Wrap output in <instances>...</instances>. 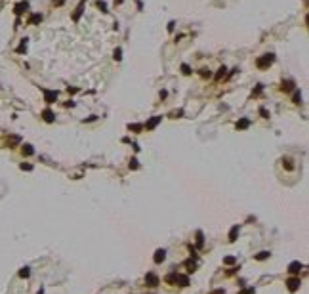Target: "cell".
<instances>
[{
  "label": "cell",
  "mask_w": 309,
  "mask_h": 294,
  "mask_svg": "<svg viewBox=\"0 0 309 294\" xmlns=\"http://www.w3.org/2000/svg\"><path fill=\"white\" fill-rule=\"evenodd\" d=\"M273 61H275L273 54H265V56H261V57L256 59V67H258V69H265V67H269Z\"/></svg>",
  "instance_id": "cell-1"
},
{
  "label": "cell",
  "mask_w": 309,
  "mask_h": 294,
  "mask_svg": "<svg viewBox=\"0 0 309 294\" xmlns=\"http://www.w3.org/2000/svg\"><path fill=\"white\" fill-rule=\"evenodd\" d=\"M302 285V281H300V277H290V279L286 281V286H288V290L290 292H296L298 288H300Z\"/></svg>",
  "instance_id": "cell-2"
},
{
  "label": "cell",
  "mask_w": 309,
  "mask_h": 294,
  "mask_svg": "<svg viewBox=\"0 0 309 294\" xmlns=\"http://www.w3.org/2000/svg\"><path fill=\"white\" fill-rule=\"evenodd\" d=\"M145 283H147V286H151V288H155V286H159V283H160V279L155 275V273H147V277H145Z\"/></svg>",
  "instance_id": "cell-3"
},
{
  "label": "cell",
  "mask_w": 309,
  "mask_h": 294,
  "mask_svg": "<svg viewBox=\"0 0 309 294\" xmlns=\"http://www.w3.org/2000/svg\"><path fill=\"white\" fill-rule=\"evenodd\" d=\"M42 92H44L46 103H54L55 99H57V92H55V90H42Z\"/></svg>",
  "instance_id": "cell-4"
},
{
  "label": "cell",
  "mask_w": 309,
  "mask_h": 294,
  "mask_svg": "<svg viewBox=\"0 0 309 294\" xmlns=\"http://www.w3.org/2000/svg\"><path fill=\"white\" fill-rule=\"evenodd\" d=\"M153 260H155V264H162V262L166 260V250H164V248H159V250L155 252Z\"/></svg>",
  "instance_id": "cell-5"
},
{
  "label": "cell",
  "mask_w": 309,
  "mask_h": 294,
  "mask_svg": "<svg viewBox=\"0 0 309 294\" xmlns=\"http://www.w3.org/2000/svg\"><path fill=\"white\" fill-rule=\"evenodd\" d=\"M84 4H86V0H80V4H78V6H76L75 14H73V19H75V21H78V19H80L82 12H84Z\"/></svg>",
  "instance_id": "cell-6"
},
{
  "label": "cell",
  "mask_w": 309,
  "mask_h": 294,
  "mask_svg": "<svg viewBox=\"0 0 309 294\" xmlns=\"http://www.w3.org/2000/svg\"><path fill=\"white\" fill-rule=\"evenodd\" d=\"M160 120H162V117H159V115H156V117H153V118H149L147 122H145V128H147V130H153L155 126H156V124L160 122Z\"/></svg>",
  "instance_id": "cell-7"
},
{
  "label": "cell",
  "mask_w": 309,
  "mask_h": 294,
  "mask_svg": "<svg viewBox=\"0 0 309 294\" xmlns=\"http://www.w3.org/2000/svg\"><path fill=\"white\" fill-rule=\"evenodd\" d=\"M302 267H303V266L300 264V262H290V266H288V271H290L292 275H298Z\"/></svg>",
  "instance_id": "cell-8"
},
{
  "label": "cell",
  "mask_w": 309,
  "mask_h": 294,
  "mask_svg": "<svg viewBox=\"0 0 309 294\" xmlns=\"http://www.w3.org/2000/svg\"><path fill=\"white\" fill-rule=\"evenodd\" d=\"M42 118L46 120V122H54V118H55V115L50 111V109H44L42 111Z\"/></svg>",
  "instance_id": "cell-9"
},
{
  "label": "cell",
  "mask_w": 309,
  "mask_h": 294,
  "mask_svg": "<svg viewBox=\"0 0 309 294\" xmlns=\"http://www.w3.org/2000/svg\"><path fill=\"white\" fill-rule=\"evenodd\" d=\"M176 283H180V286H187V285H189V277H187V275H180V273H177Z\"/></svg>",
  "instance_id": "cell-10"
},
{
  "label": "cell",
  "mask_w": 309,
  "mask_h": 294,
  "mask_svg": "<svg viewBox=\"0 0 309 294\" xmlns=\"http://www.w3.org/2000/svg\"><path fill=\"white\" fill-rule=\"evenodd\" d=\"M237 235H239V225H233L231 227V231H229V241H237Z\"/></svg>",
  "instance_id": "cell-11"
},
{
  "label": "cell",
  "mask_w": 309,
  "mask_h": 294,
  "mask_svg": "<svg viewBox=\"0 0 309 294\" xmlns=\"http://www.w3.org/2000/svg\"><path fill=\"white\" fill-rule=\"evenodd\" d=\"M27 8H29V2H21V4H17V6H15V10H13V12L19 15V14H23Z\"/></svg>",
  "instance_id": "cell-12"
},
{
  "label": "cell",
  "mask_w": 309,
  "mask_h": 294,
  "mask_svg": "<svg viewBox=\"0 0 309 294\" xmlns=\"http://www.w3.org/2000/svg\"><path fill=\"white\" fill-rule=\"evenodd\" d=\"M21 153H23L25 157H29V155H33V153H34V149H33V145H31V143H25V145H23V149H21Z\"/></svg>",
  "instance_id": "cell-13"
},
{
  "label": "cell",
  "mask_w": 309,
  "mask_h": 294,
  "mask_svg": "<svg viewBox=\"0 0 309 294\" xmlns=\"http://www.w3.org/2000/svg\"><path fill=\"white\" fill-rule=\"evenodd\" d=\"M248 126H250V120H248V118H240L239 122H237V128H239V130H246Z\"/></svg>",
  "instance_id": "cell-14"
},
{
  "label": "cell",
  "mask_w": 309,
  "mask_h": 294,
  "mask_svg": "<svg viewBox=\"0 0 309 294\" xmlns=\"http://www.w3.org/2000/svg\"><path fill=\"white\" fill-rule=\"evenodd\" d=\"M282 90H284V92H290V90H294V82H292V80H286V82H282Z\"/></svg>",
  "instance_id": "cell-15"
},
{
  "label": "cell",
  "mask_w": 309,
  "mask_h": 294,
  "mask_svg": "<svg viewBox=\"0 0 309 294\" xmlns=\"http://www.w3.org/2000/svg\"><path fill=\"white\" fill-rule=\"evenodd\" d=\"M40 21H42V15H40V14H33V15H31V19H29V23H40Z\"/></svg>",
  "instance_id": "cell-16"
},
{
  "label": "cell",
  "mask_w": 309,
  "mask_h": 294,
  "mask_svg": "<svg viewBox=\"0 0 309 294\" xmlns=\"http://www.w3.org/2000/svg\"><path fill=\"white\" fill-rule=\"evenodd\" d=\"M265 258H269V252H267V250H261L260 252V254H256V260H265Z\"/></svg>",
  "instance_id": "cell-17"
},
{
  "label": "cell",
  "mask_w": 309,
  "mask_h": 294,
  "mask_svg": "<svg viewBox=\"0 0 309 294\" xmlns=\"http://www.w3.org/2000/svg\"><path fill=\"white\" fill-rule=\"evenodd\" d=\"M31 275V271H29V267H21V271H19V277L21 279H27V277Z\"/></svg>",
  "instance_id": "cell-18"
},
{
  "label": "cell",
  "mask_w": 309,
  "mask_h": 294,
  "mask_svg": "<svg viewBox=\"0 0 309 294\" xmlns=\"http://www.w3.org/2000/svg\"><path fill=\"white\" fill-rule=\"evenodd\" d=\"M197 244H198V246L204 244V235H202V231H197Z\"/></svg>",
  "instance_id": "cell-19"
},
{
  "label": "cell",
  "mask_w": 309,
  "mask_h": 294,
  "mask_svg": "<svg viewBox=\"0 0 309 294\" xmlns=\"http://www.w3.org/2000/svg\"><path fill=\"white\" fill-rule=\"evenodd\" d=\"M176 277H177V273L174 271V273H170V275H166V283H170V285H172V283H176Z\"/></svg>",
  "instance_id": "cell-20"
},
{
  "label": "cell",
  "mask_w": 309,
  "mask_h": 294,
  "mask_svg": "<svg viewBox=\"0 0 309 294\" xmlns=\"http://www.w3.org/2000/svg\"><path fill=\"white\" fill-rule=\"evenodd\" d=\"M128 166H130V170H138V168H139V162H138V159H132Z\"/></svg>",
  "instance_id": "cell-21"
},
{
  "label": "cell",
  "mask_w": 309,
  "mask_h": 294,
  "mask_svg": "<svg viewBox=\"0 0 309 294\" xmlns=\"http://www.w3.org/2000/svg\"><path fill=\"white\" fill-rule=\"evenodd\" d=\"M235 262H237V260H235V256H227V258H223V264L225 266H233Z\"/></svg>",
  "instance_id": "cell-22"
},
{
  "label": "cell",
  "mask_w": 309,
  "mask_h": 294,
  "mask_svg": "<svg viewBox=\"0 0 309 294\" xmlns=\"http://www.w3.org/2000/svg\"><path fill=\"white\" fill-rule=\"evenodd\" d=\"M141 128H143L141 124H128V130H132V132H139Z\"/></svg>",
  "instance_id": "cell-23"
},
{
  "label": "cell",
  "mask_w": 309,
  "mask_h": 294,
  "mask_svg": "<svg viewBox=\"0 0 309 294\" xmlns=\"http://www.w3.org/2000/svg\"><path fill=\"white\" fill-rule=\"evenodd\" d=\"M181 115H183V109H177V111H172V113H170V117H172V118H180Z\"/></svg>",
  "instance_id": "cell-24"
},
{
  "label": "cell",
  "mask_w": 309,
  "mask_h": 294,
  "mask_svg": "<svg viewBox=\"0 0 309 294\" xmlns=\"http://www.w3.org/2000/svg\"><path fill=\"white\" fill-rule=\"evenodd\" d=\"M282 164H284L288 170H292V168H294V164H292V160H290V159H282Z\"/></svg>",
  "instance_id": "cell-25"
},
{
  "label": "cell",
  "mask_w": 309,
  "mask_h": 294,
  "mask_svg": "<svg viewBox=\"0 0 309 294\" xmlns=\"http://www.w3.org/2000/svg\"><path fill=\"white\" fill-rule=\"evenodd\" d=\"M181 71H183V75H191V67L187 65V63H183V65H181Z\"/></svg>",
  "instance_id": "cell-26"
},
{
  "label": "cell",
  "mask_w": 309,
  "mask_h": 294,
  "mask_svg": "<svg viewBox=\"0 0 309 294\" xmlns=\"http://www.w3.org/2000/svg\"><path fill=\"white\" fill-rule=\"evenodd\" d=\"M114 59H117V61H120V59H122V50H120V48H117V50H114Z\"/></svg>",
  "instance_id": "cell-27"
},
{
  "label": "cell",
  "mask_w": 309,
  "mask_h": 294,
  "mask_svg": "<svg viewBox=\"0 0 309 294\" xmlns=\"http://www.w3.org/2000/svg\"><path fill=\"white\" fill-rule=\"evenodd\" d=\"M27 50V38H23V42H21V46L17 48V52H25Z\"/></svg>",
  "instance_id": "cell-28"
},
{
  "label": "cell",
  "mask_w": 309,
  "mask_h": 294,
  "mask_svg": "<svg viewBox=\"0 0 309 294\" xmlns=\"http://www.w3.org/2000/svg\"><path fill=\"white\" fill-rule=\"evenodd\" d=\"M185 266L189 267V271H195V267H197V264H195V262H191V260H189V262H185Z\"/></svg>",
  "instance_id": "cell-29"
},
{
  "label": "cell",
  "mask_w": 309,
  "mask_h": 294,
  "mask_svg": "<svg viewBox=\"0 0 309 294\" xmlns=\"http://www.w3.org/2000/svg\"><path fill=\"white\" fill-rule=\"evenodd\" d=\"M97 8L101 10V12H107V4H105V2H101V0L97 2Z\"/></svg>",
  "instance_id": "cell-30"
},
{
  "label": "cell",
  "mask_w": 309,
  "mask_h": 294,
  "mask_svg": "<svg viewBox=\"0 0 309 294\" xmlns=\"http://www.w3.org/2000/svg\"><path fill=\"white\" fill-rule=\"evenodd\" d=\"M225 71H227V69H225V67H221V69H219V73L216 75V78H218V80H219V78H221V76H225Z\"/></svg>",
  "instance_id": "cell-31"
},
{
  "label": "cell",
  "mask_w": 309,
  "mask_h": 294,
  "mask_svg": "<svg viewBox=\"0 0 309 294\" xmlns=\"http://www.w3.org/2000/svg\"><path fill=\"white\" fill-rule=\"evenodd\" d=\"M17 141H19V136H12L8 143H10V145H13V143H17Z\"/></svg>",
  "instance_id": "cell-32"
},
{
  "label": "cell",
  "mask_w": 309,
  "mask_h": 294,
  "mask_svg": "<svg viewBox=\"0 0 309 294\" xmlns=\"http://www.w3.org/2000/svg\"><path fill=\"white\" fill-rule=\"evenodd\" d=\"M300 101H302V94L296 92V94H294V103H300Z\"/></svg>",
  "instance_id": "cell-33"
},
{
  "label": "cell",
  "mask_w": 309,
  "mask_h": 294,
  "mask_svg": "<svg viewBox=\"0 0 309 294\" xmlns=\"http://www.w3.org/2000/svg\"><path fill=\"white\" fill-rule=\"evenodd\" d=\"M19 168H21V170H27V172H29V170H33V166H31V164H25V162H23V164L19 166Z\"/></svg>",
  "instance_id": "cell-34"
},
{
  "label": "cell",
  "mask_w": 309,
  "mask_h": 294,
  "mask_svg": "<svg viewBox=\"0 0 309 294\" xmlns=\"http://www.w3.org/2000/svg\"><path fill=\"white\" fill-rule=\"evenodd\" d=\"M260 115H261V117H263V118H267V117H269V113H267V111H265V109H263V107H261V109H260Z\"/></svg>",
  "instance_id": "cell-35"
},
{
  "label": "cell",
  "mask_w": 309,
  "mask_h": 294,
  "mask_svg": "<svg viewBox=\"0 0 309 294\" xmlns=\"http://www.w3.org/2000/svg\"><path fill=\"white\" fill-rule=\"evenodd\" d=\"M240 294H256V290H254V288H246V290H242Z\"/></svg>",
  "instance_id": "cell-36"
},
{
  "label": "cell",
  "mask_w": 309,
  "mask_h": 294,
  "mask_svg": "<svg viewBox=\"0 0 309 294\" xmlns=\"http://www.w3.org/2000/svg\"><path fill=\"white\" fill-rule=\"evenodd\" d=\"M201 75H202V76H210V71H208V69H202Z\"/></svg>",
  "instance_id": "cell-37"
},
{
  "label": "cell",
  "mask_w": 309,
  "mask_h": 294,
  "mask_svg": "<svg viewBox=\"0 0 309 294\" xmlns=\"http://www.w3.org/2000/svg\"><path fill=\"white\" fill-rule=\"evenodd\" d=\"M174 25H176L174 21H170V23H168V31H174Z\"/></svg>",
  "instance_id": "cell-38"
},
{
  "label": "cell",
  "mask_w": 309,
  "mask_h": 294,
  "mask_svg": "<svg viewBox=\"0 0 309 294\" xmlns=\"http://www.w3.org/2000/svg\"><path fill=\"white\" fill-rule=\"evenodd\" d=\"M124 2V0H114V4H122Z\"/></svg>",
  "instance_id": "cell-39"
},
{
  "label": "cell",
  "mask_w": 309,
  "mask_h": 294,
  "mask_svg": "<svg viewBox=\"0 0 309 294\" xmlns=\"http://www.w3.org/2000/svg\"><path fill=\"white\" fill-rule=\"evenodd\" d=\"M38 294H44V288H40V290H38Z\"/></svg>",
  "instance_id": "cell-40"
}]
</instances>
